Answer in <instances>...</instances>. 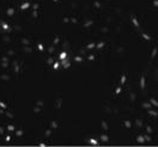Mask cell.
Returning <instances> with one entry per match:
<instances>
[{"mask_svg":"<svg viewBox=\"0 0 158 147\" xmlns=\"http://www.w3.org/2000/svg\"><path fill=\"white\" fill-rule=\"evenodd\" d=\"M141 36L146 39V41H151V36H148V34H145V32H143V34H141Z\"/></svg>","mask_w":158,"mask_h":147,"instance_id":"5b68a950","label":"cell"},{"mask_svg":"<svg viewBox=\"0 0 158 147\" xmlns=\"http://www.w3.org/2000/svg\"><path fill=\"white\" fill-rule=\"evenodd\" d=\"M132 20H133V24H134L135 27H139V23H138V20H137L135 17H132Z\"/></svg>","mask_w":158,"mask_h":147,"instance_id":"8992f818","label":"cell"},{"mask_svg":"<svg viewBox=\"0 0 158 147\" xmlns=\"http://www.w3.org/2000/svg\"><path fill=\"white\" fill-rule=\"evenodd\" d=\"M152 5H153L155 7H158V0H153V2H152Z\"/></svg>","mask_w":158,"mask_h":147,"instance_id":"30bf717a","label":"cell"},{"mask_svg":"<svg viewBox=\"0 0 158 147\" xmlns=\"http://www.w3.org/2000/svg\"><path fill=\"white\" fill-rule=\"evenodd\" d=\"M144 139H145L146 141H151V137H150V135H145V137H144Z\"/></svg>","mask_w":158,"mask_h":147,"instance_id":"8fae6325","label":"cell"},{"mask_svg":"<svg viewBox=\"0 0 158 147\" xmlns=\"http://www.w3.org/2000/svg\"><path fill=\"white\" fill-rule=\"evenodd\" d=\"M157 51H158L157 48H153V50H152V54H151V60L155 59V56L157 55Z\"/></svg>","mask_w":158,"mask_h":147,"instance_id":"277c9868","label":"cell"},{"mask_svg":"<svg viewBox=\"0 0 158 147\" xmlns=\"http://www.w3.org/2000/svg\"><path fill=\"white\" fill-rule=\"evenodd\" d=\"M140 86H141V90L145 88V76H141V79H140Z\"/></svg>","mask_w":158,"mask_h":147,"instance_id":"6da1fadb","label":"cell"},{"mask_svg":"<svg viewBox=\"0 0 158 147\" xmlns=\"http://www.w3.org/2000/svg\"><path fill=\"white\" fill-rule=\"evenodd\" d=\"M121 81H122V83H125V81H126V77H125V76L122 77V79H121Z\"/></svg>","mask_w":158,"mask_h":147,"instance_id":"4fadbf2b","label":"cell"},{"mask_svg":"<svg viewBox=\"0 0 158 147\" xmlns=\"http://www.w3.org/2000/svg\"><path fill=\"white\" fill-rule=\"evenodd\" d=\"M144 108H146V109H151L152 108V105H151V103H145L144 105H143Z\"/></svg>","mask_w":158,"mask_h":147,"instance_id":"52a82bcc","label":"cell"},{"mask_svg":"<svg viewBox=\"0 0 158 147\" xmlns=\"http://www.w3.org/2000/svg\"><path fill=\"white\" fill-rule=\"evenodd\" d=\"M144 141H145V139H144V137H141V135H140V137H138V142H140V144H143Z\"/></svg>","mask_w":158,"mask_h":147,"instance_id":"ba28073f","label":"cell"},{"mask_svg":"<svg viewBox=\"0 0 158 147\" xmlns=\"http://www.w3.org/2000/svg\"><path fill=\"white\" fill-rule=\"evenodd\" d=\"M150 103H151V105H153V107L158 108V100H156L155 98H151V99H150Z\"/></svg>","mask_w":158,"mask_h":147,"instance_id":"7a4b0ae2","label":"cell"},{"mask_svg":"<svg viewBox=\"0 0 158 147\" xmlns=\"http://www.w3.org/2000/svg\"><path fill=\"white\" fill-rule=\"evenodd\" d=\"M157 116H158V111H157Z\"/></svg>","mask_w":158,"mask_h":147,"instance_id":"9a60e30c","label":"cell"},{"mask_svg":"<svg viewBox=\"0 0 158 147\" xmlns=\"http://www.w3.org/2000/svg\"><path fill=\"white\" fill-rule=\"evenodd\" d=\"M137 123H138V126H139V127H140V126H143V122H140L139 120H138V121H137Z\"/></svg>","mask_w":158,"mask_h":147,"instance_id":"7c38bea8","label":"cell"},{"mask_svg":"<svg viewBox=\"0 0 158 147\" xmlns=\"http://www.w3.org/2000/svg\"><path fill=\"white\" fill-rule=\"evenodd\" d=\"M126 126H127V127H131V123H129L128 121H127V122H126Z\"/></svg>","mask_w":158,"mask_h":147,"instance_id":"5bb4252c","label":"cell"},{"mask_svg":"<svg viewBox=\"0 0 158 147\" xmlns=\"http://www.w3.org/2000/svg\"><path fill=\"white\" fill-rule=\"evenodd\" d=\"M148 114H150L151 116H155V117L157 116V111H156V110H152V108L148 109Z\"/></svg>","mask_w":158,"mask_h":147,"instance_id":"3957f363","label":"cell"},{"mask_svg":"<svg viewBox=\"0 0 158 147\" xmlns=\"http://www.w3.org/2000/svg\"><path fill=\"white\" fill-rule=\"evenodd\" d=\"M146 130H148V134H151V133H152V128L150 127V126H148V127H146Z\"/></svg>","mask_w":158,"mask_h":147,"instance_id":"9c48e42d","label":"cell"}]
</instances>
